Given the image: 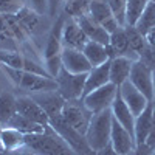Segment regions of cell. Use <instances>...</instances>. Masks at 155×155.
<instances>
[{"label":"cell","instance_id":"obj_1","mask_svg":"<svg viewBox=\"0 0 155 155\" xmlns=\"http://www.w3.org/2000/svg\"><path fill=\"white\" fill-rule=\"evenodd\" d=\"M25 147L36 155H78L50 124L42 134L25 135Z\"/></svg>","mask_w":155,"mask_h":155},{"label":"cell","instance_id":"obj_2","mask_svg":"<svg viewBox=\"0 0 155 155\" xmlns=\"http://www.w3.org/2000/svg\"><path fill=\"white\" fill-rule=\"evenodd\" d=\"M0 68L8 74V78L14 82V85L25 90V92H28L30 95L58 90V82L53 78H47V76H42V74H36V73L23 71V70L9 68V67H5V65H0Z\"/></svg>","mask_w":155,"mask_h":155},{"label":"cell","instance_id":"obj_3","mask_svg":"<svg viewBox=\"0 0 155 155\" xmlns=\"http://www.w3.org/2000/svg\"><path fill=\"white\" fill-rule=\"evenodd\" d=\"M112 121L113 115L112 109H107L104 112L95 113L90 120L88 129L85 132V140L88 146L93 150H101L102 147H106L110 144V135H112Z\"/></svg>","mask_w":155,"mask_h":155},{"label":"cell","instance_id":"obj_4","mask_svg":"<svg viewBox=\"0 0 155 155\" xmlns=\"http://www.w3.org/2000/svg\"><path fill=\"white\" fill-rule=\"evenodd\" d=\"M92 116H93V113L84 106L82 99H73V101L65 102L61 118L64 123H67L70 127H73L74 130L85 135Z\"/></svg>","mask_w":155,"mask_h":155},{"label":"cell","instance_id":"obj_5","mask_svg":"<svg viewBox=\"0 0 155 155\" xmlns=\"http://www.w3.org/2000/svg\"><path fill=\"white\" fill-rule=\"evenodd\" d=\"M87 74H74L67 71L65 68H61L59 74L56 76L58 82V92L64 96L65 101H73V99H82L84 88H85V79Z\"/></svg>","mask_w":155,"mask_h":155},{"label":"cell","instance_id":"obj_6","mask_svg":"<svg viewBox=\"0 0 155 155\" xmlns=\"http://www.w3.org/2000/svg\"><path fill=\"white\" fill-rule=\"evenodd\" d=\"M116 92H118V87L112 82H109L106 85L93 90V92H90L88 95L82 96V102L95 115V113L104 112V110L112 107V102L116 96Z\"/></svg>","mask_w":155,"mask_h":155},{"label":"cell","instance_id":"obj_7","mask_svg":"<svg viewBox=\"0 0 155 155\" xmlns=\"http://www.w3.org/2000/svg\"><path fill=\"white\" fill-rule=\"evenodd\" d=\"M48 124L53 127L64 140L67 141V143L70 144V147H71L78 155H84V153H87L88 150H92V147L88 146L87 140H85V135L79 134L78 130H74L73 127H70L67 123H64L61 116H58V118H51Z\"/></svg>","mask_w":155,"mask_h":155},{"label":"cell","instance_id":"obj_8","mask_svg":"<svg viewBox=\"0 0 155 155\" xmlns=\"http://www.w3.org/2000/svg\"><path fill=\"white\" fill-rule=\"evenodd\" d=\"M88 14L110 34L121 27L118 23V20H116V17L113 16V12H112V9L106 0H90Z\"/></svg>","mask_w":155,"mask_h":155},{"label":"cell","instance_id":"obj_9","mask_svg":"<svg viewBox=\"0 0 155 155\" xmlns=\"http://www.w3.org/2000/svg\"><path fill=\"white\" fill-rule=\"evenodd\" d=\"M130 81L141 93H143L149 101H153V82H152V68L144 65L140 59H137L130 70Z\"/></svg>","mask_w":155,"mask_h":155},{"label":"cell","instance_id":"obj_10","mask_svg":"<svg viewBox=\"0 0 155 155\" xmlns=\"http://www.w3.org/2000/svg\"><path fill=\"white\" fill-rule=\"evenodd\" d=\"M110 144L120 155H129L137 146V141L134 134H130L127 129L120 124L113 118L112 121V135H110Z\"/></svg>","mask_w":155,"mask_h":155},{"label":"cell","instance_id":"obj_11","mask_svg":"<svg viewBox=\"0 0 155 155\" xmlns=\"http://www.w3.org/2000/svg\"><path fill=\"white\" fill-rule=\"evenodd\" d=\"M39 106H41L45 113L48 115V118H58L62 115L64 106H65V99L64 96L58 92V90H51V92H41V93H33L30 95Z\"/></svg>","mask_w":155,"mask_h":155},{"label":"cell","instance_id":"obj_12","mask_svg":"<svg viewBox=\"0 0 155 155\" xmlns=\"http://www.w3.org/2000/svg\"><path fill=\"white\" fill-rule=\"evenodd\" d=\"M87 42H88V39L84 34L82 28L79 27L78 20L73 17H67L64 30H62V47L82 51Z\"/></svg>","mask_w":155,"mask_h":155},{"label":"cell","instance_id":"obj_13","mask_svg":"<svg viewBox=\"0 0 155 155\" xmlns=\"http://www.w3.org/2000/svg\"><path fill=\"white\" fill-rule=\"evenodd\" d=\"M67 16L65 14H58L53 27L50 30V34L47 37V44H45V50H44V61L45 59H51L54 56H59L62 53V30L65 25Z\"/></svg>","mask_w":155,"mask_h":155},{"label":"cell","instance_id":"obj_14","mask_svg":"<svg viewBox=\"0 0 155 155\" xmlns=\"http://www.w3.org/2000/svg\"><path fill=\"white\" fill-rule=\"evenodd\" d=\"M61 59H62V67L70 73L84 74V73H88L92 70V65H90L88 59L85 58V54L81 50L62 48Z\"/></svg>","mask_w":155,"mask_h":155},{"label":"cell","instance_id":"obj_15","mask_svg":"<svg viewBox=\"0 0 155 155\" xmlns=\"http://www.w3.org/2000/svg\"><path fill=\"white\" fill-rule=\"evenodd\" d=\"M118 88H120V93H121L123 99L126 101V104L129 106V109H130V112L134 113L135 118L147 107V104L150 102L130 81H126V82H124L121 87H118Z\"/></svg>","mask_w":155,"mask_h":155},{"label":"cell","instance_id":"obj_16","mask_svg":"<svg viewBox=\"0 0 155 155\" xmlns=\"http://www.w3.org/2000/svg\"><path fill=\"white\" fill-rule=\"evenodd\" d=\"M17 113L27 116L28 120H31L37 124H42V126H48V123H50V118L45 113V110L30 95L17 96Z\"/></svg>","mask_w":155,"mask_h":155},{"label":"cell","instance_id":"obj_17","mask_svg":"<svg viewBox=\"0 0 155 155\" xmlns=\"http://www.w3.org/2000/svg\"><path fill=\"white\" fill-rule=\"evenodd\" d=\"M0 30L8 37H11L12 41H16L19 44V47L30 44L31 37L22 28V25L19 23V20L14 14H0Z\"/></svg>","mask_w":155,"mask_h":155},{"label":"cell","instance_id":"obj_18","mask_svg":"<svg viewBox=\"0 0 155 155\" xmlns=\"http://www.w3.org/2000/svg\"><path fill=\"white\" fill-rule=\"evenodd\" d=\"M134 62L135 59L129 56H116L110 59V82L116 87H121L126 81H129Z\"/></svg>","mask_w":155,"mask_h":155},{"label":"cell","instance_id":"obj_19","mask_svg":"<svg viewBox=\"0 0 155 155\" xmlns=\"http://www.w3.org/2000/svg\"><path fill=\"white\" fill-rule=\"evenodd\" d=\"M76 20L79 23V27L82 28V31L87 36L88 41H93V42H98V44H102V45L110 44V33H107L98 22H95L90 17V14H85V16L76 19Z\"/></svg>","mask_w":155,"mask_h":155},{"label":"cell","instance_id":"obj_20","mask_svg":"<svg viewBox=\"0 0 155 155\" xmlns=\"http://www.w3.org/2000/svg\"><path fill=\"white\" fill-rule=\"evenodd\" d=\"M112 115L113 118L118 121L120 124H123L126 129L130 134H134V127H135V116L134 113L130 112V109H129V106L126 104V101L123 99L121 93H120V88L118 92H116V96L112 102ZM135 137V135H134Z\"/></svg>","mask_w":155,"mask_h":155},{"label":"cell","instance_id":"obj_21","mask_svg":"<svg viewBox=\"0 0 155 155\" xmlns=\"http://www.w3.org/2000/svg\"><path fill=\"white\" fill-rule=\"evenodd\" d=\"M152 116H153V106H152V101H150L147 104V107L135 118L134 135H135L137 144H143L147 141L150 129H152Z\"/></svg>","mask_w":155,"mask_h":155},{"label":"cell","instance_id":"obj_22","mask_svg":"<svg viewBox=\"0 0 155 155\" xmlns=\"http://www.w3.org/2000/svg\"><path fill=\"white\" fill-rule=\"evenodd\" d=\"M110 82V61L102 64L99 67H95L88 71L87 74V79H85V88H84V95H88L90 92L102 87Z\"/></svg>","mask_w":155,"mask_h":155},{"label":"cell","instance_id":"obj_23","mask_svg":"<svg viewBox=\"0 0 155 155\" xmlns=\"http://www.w3.org/2000/svg\"><path fill=\"white\" fill-rule=\"evenodd\" d=\"M0 146L3 147V150L9 152L22 150L25 147V134L5 126L2 129V134H0Z\"/></svg>","mask_w":155,"mask_h":155},{"label":"cell","instance_id":"obj_24","mask_svg":"<svg viewBox=\"0 0 155 155\" xmlns=\"http://www.w3.org/2000/svg\"><path fill=\"white\" fill-rule=\"evenodd\" d=\"M82 53L88 59L92 68L99 67V65H102V64L110 61V58L107 54V45H102V44H98V42H93V41H88L85 44Z\"/></svg>","mask_w":155,"mask_h":155},{"label":"cell","instance_id":"obj_25","mask_svg":"<svg viewBox=\"0 0 155 155\" xmlns=\"http://www.w3.org/2000/svg\"><path fill=\"white\" fill-rule=\"evenodd\" d=\"M16 17H17L19 23L22 25V28L28 33L30 37L37 31L39 25H41V20H42V16L39 12H36L33 8H30L28 5H25L16 14Z\"/></svg>","mask_w":155,"mask_h":155},{"label":"cell","instance_id":"obj_26","mask_svg":"<svg viewBox=\"0 0 155 155\" xmlns=\"http://www.w3.org/2000/svg\"><path fill=\"white\" fill-rule=\"evenodd\" d=\"M8 127H12V129H16V130L25 134V135H33V134H42L45 130V126L42 124H37L31 120H28L27 116H23L20 113H16L12 118L8 121L6 124Z\"/></svg>","mask_w":155,"mask_h":155},{"label":"cell","instance_id":"obj_27","mask_svg":"<svg viewBox=\"0 0 155 155\" xmlns=\"http://www.w3.org/2000/svg\"><path fill=\"white\" fill-rule=\"evenodd\" d=\"M17 113V96L11 92H0V123L3 126Z\"/></svg>","mask_w":155,"mask_h":155},{"label":"cell","instance_id":"obj_28","mask_svg":"<svg viewBox=\"0 0 155 155\" xmlns=\"http://www.w3.org/2000/svg\"><path fill=\"white\" fill-rule=\"evenodd\" d=\"M109 45L112 47V50L115 51L116 56H129V53H132L124 27H120L116 31H113L110 34V44ZM129 58H130V56H129Z\"/></svg>","mask_w":155,"mask_h":155},{"label":"cell","instance_id":"obj_29","mask_svg":"<svg viewBox=\"0 0 155 155\" xmlns=\"http://www.w3.org/2000/svg\"><path fill=\"white\" fill-rule=\"evenodd\" d=\"M134 27L143 36H146L152 28H155V2H150L149 0V3L146 5L144 11L141 12V16L138 17V20Z\"/></svg>","mask_w":155,"mask_h":155},{"label":"cell","instance_id":"obj_30","mask_svg":"<svg viewBox=\"0 0 155 155\" xmlns=\"http://www.w3.org/2000/svg\"><path fill=\"white\" fill-rule=\"evenodd\" d=\"M90 0H65L64 2V14L67 17L79 19L88 14Z\"/></svg>","mask_w":155,"mask_h":155},{"label":"cell","instance_id":"obj_31","mask_svg":"<svg viewBox=\"0 0 155 155\" xmlns=\"http://www.w3.org/2000/svg\"><path fill=\"white\" fill-rule=\"evenodd\" d=\"M124 30H126V34H127V39H129L130 51L135 53L137 56H140V53L146 47V37L141 34L134 25H124Z\"/></svg>","mask_w":155,"mask_h":155},{"label":"cell","instance_id":"obj_32","mask_svg":"<svg viewBox=\"0 0 155 155\" xmlns=\"http://www.w3.org/2000/svg\"><path fill=\"white\" fill-rule=\"evenodd\" d=\"M149 0H127L126 3V25H135Z\"/></svg>","mask_w":155,"mask_h":155},{"label":"cell","instance_id":"obj_33","mask_svg":"<svg viewBox=\"0 0 155 155\" xmlns=\"http://www.w3.org/2000/svg\"><path fill=\"white\" fill-rule=\"evenodd\" d=\"M106 2L109 3L113 16L116 17V20H118V23L121 25V27H124L126 25V3L127 0H106Z\"/></svg>","mask_w":155,"mask_h":155},{"label":"cell","instance_id":"obj_34","mask_svg":"<svg viewBox=\"0 0 155 155\" xmlns=\"http://www.w3.org/2000/svg\"><path fill=\"white\" fill-rule=\"evenodd\" d=\"M27 5V0H0V14H17Z\"/></svg>","mask_w":155,"mask_h":155},{"label":"cell","instance_id":"obj_35","mask_svg":"<svg viewBox=\"0 0 155 155\" xmlns=\"http://www.w3.org/2000/svg\"><path fill=\"white\" fill-rule=\"evenodd\" d=\"M45 70L48 71V74L53 78V79H56V76L59 74L61 68H62V59H61V54L59 56H54L51 59H45Z\"/></svg>","mask_w":155,"mask_h":155},{"label":"cell","instance_id":"obj_36","mask_svg":"<svg viewBox=\"0 0 155 155\" xmlns=\"http://www.w3.org/2000/svg\"><path fill=\"white\" fill-rule=\"evenodd\" d=\"M138 59L144 64V65H147L149 68H155V48L153 47H150V45H147V42H146V47L143 48V51L140 53V56H138Z\"/></svg>","mask_w":155,"mask_h":155},{"label":"cell","instance_id":"obj_37","mask_svg":"<svg viewBox=\"0 0 155 155\" xmlns=\"http://www.w3.org/2000/svg\"><path fill=\"white\" fill-rule=\"evenodd\" d=\"M0 50L3 51H20V47L16 41L8 37L2 30H0Z\"/></svg>","mask_w":155,"mask_h":155},{"label":"cell","instance_id":"obj_38","mask_svg":"<svg viewBox=\"0 0 155 155\" xmlns=\"http://www.w3.org/2000/svg\"><path fill=\"white\" fill-rule=\"evenodd\" d=\"M27 5L41 16L48 14V0H27Z\"/></svg>","mask_w":155,"mask_h":155},{"label":"cell","instance_id":"obj_39","mask_svg":"<svg viewBox=\"0 0 155 155\" xmlns=\"http://www.w3.org/2000/svg\"><path fill=\"white\" fill-rule=\"evenodd\" d=\"M155 149H152L147 143H143V144H137L135 149L129 153V155H152Z\"/></svg>","mask_w":155,"mask_h":155},{"label":"cell","instance_id":"obj_40","mask_svg":"<svg viewBox=\"0 0 155 155\" xmlns=\"http://www.w3.org/2000/svg\"><path fill=\"white\" fill-rule=\"evenodd\" d=\"M65 0H48V16L50 17H56L58 16V9L61 5H64Z\"/></svg>","mask_w":155,"mask_h":155},{"label":"cell","instance_id":"obj_41","mask_svg":"<svg viewBox=\"0 0 155 155\" xmlns=\"http://www.w3.org/2000/svg\"><path fill=\"white\" fill-rule=\"evenodd\" d=\"M152 106H153V116H152V129H150V134H149V138H147V141L146 143L152 147V149H155V99L152 101Z\"/></svg>","mask_w":155,"mask_h":155},{"label":"cell","instance_id":"obj_42","mask_svg":"<svg viewBox=\"0 0 155 155\" xmlns=\"http://www.w3.org/2000/svg\"><path fill=\"white\" fill-rule=\"evenodd\" d=\"M98 155H120V153L113 149L112 144H107L106 147H102L101 150H98Z\"/></svg>","mask_w":155,"mask_h":155},{"label":"cell","instance_id":"obj_43","mask_svg":"<svg viewBox=\"0 0 155 155\" xmlns=\"http://www.w3.org/2000/svg\"><path fill=\"white\" fill-rule=\"evenodd\" d=\"M146 42H147V45H150V47H153L155 48V28H152L146 36Z\"/></svg>","mask_w":155,"mask_h":155},{"label":"cell","instance_id":"obj_44","mask_svg":"<svg viewBox=\"0 0 155 155\" xmlns=\"http://www.w3.org/2000/svg\"><path fill=\"white\" fill-rule=\"evenodd\" d=\"M0 155H20V150L9 152V150H0Z\"/></svg>","mask_w":155,"mask_h":155},{"label":"cell","instance_id":"obj_45","mask_svg":"<svg viewBox=\"0 0 155 155\" xmlns=\"http://www.w3.org/2000/svg\"><path fill=\"white\" fill-rule=\"evenodd\" d=\"M20 155H36V153H33L31 150H28L27 147H23L22 150H20Z\"/></svg>","mask_w":155,"mask_h":155},{"label":"cell","instance_id":"obj_46","mask_svg":"<svg viewBox=\"0 0 155 155\" xmlns=\"http://www.w3.org/2000/svg\"><path fill=\"white\" fill-rule=\"evenodd\" d=\"M152 82H153V99H155V68L152 70Z\"/></svg>","mask_w":155,"mask_h":155},{"label":"cell","instance_id":"obj_47","mask_svg":"<svg viewBox=\"0 0 155 155\" xmlns=\"http://www.w3.org/2000/svg\"><path fill=\"white\" fill-rule=\"evenodd\" d=\"M84 155H98V152L92 149V150H88V152H87V153H84Z\"/></svg>","mask_w":155,"mask_h":155},{"label":"cell","instance_id":"obj_48","mask_svg":"<svg viewBox=\"0 0 155 155\" xmlns=\"http://www.w3.org/2000/svg\"><path fill=\"white\" fill-rule=\"evenodd\" d=\"M3 127H5V126H3L2 123H0V134H2V129H3Z\"/></svg>","mask_w":155,"mask_h":155},{"label":"cell","instance_id":"obj_49","mask_svg":"<svg viewBox=\"0 0 155 155\" xmlns=\"http://www.w3.org/2000/svg\"><path fill=\"white\" fill-rule=\"evenodd\" d=\"M152 155H155V150H153V152H152Z\"/></svg>","mask_w":155,"mask_h":155},{"label":"cell","instance_id":"obj_50","mask_svg":"<svg viewBox=\"0 0 155 155\" xmlns=\"http://www.w3.org/2000/svg\"><path fill=\"white\" fill-rule=\"evenodd\" d=\"M150 2H155V0H150Z\"/></svg>","mask_w":155,"mask_h":155}]
</instances>
